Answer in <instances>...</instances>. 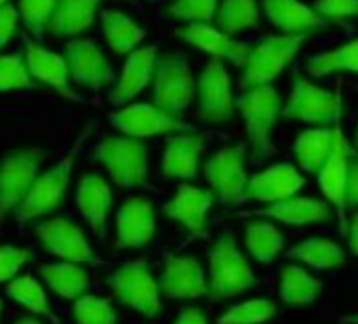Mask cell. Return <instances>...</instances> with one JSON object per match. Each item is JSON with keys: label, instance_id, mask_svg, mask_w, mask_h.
Returning <instances> with one entry per match:
<instances>
[{"label": "cell", "instance_id": "cb8c5ba5", "mask_svg": "<svg viewBox=\"0 0 358 324\" xmlns=\"http://www.w3.org/2000/svg\"><path fill=\"white\" fill-rule=\"evenodd\" d=\"M264 11L282 34H312L329 26L327 20L299 0H264Z\"/></svg>", "mask_w": 358, "mask_h": 324}, {"label": "cell", "instance_id": "74e56055", "mask_svg": "<svg viewBox=\"0 0 358 324\" xmlns=\"http://www.w3.org/2000/svg\"><path fill=\"white\" fill-rule=\"evenodd\" d=\"M74 318L78 324H118V316L112 307V301L95 295L76 297Z\"/></svg>", "mask_w": 358, "mask_h": 324}, {"label": "cell", "instance_id": "4dcf8cb0", "mask_svg": "<svg viewBox=\"0 0 358 324\" xmlns=\"http://www.w3.org/2000/svg\"><path fill=\"white\" fill-rule=\"evenodd\" d=\"M322 293V282L297 265H287L280 276V299L291 305H310Z\"/></svg>", "mask_w": 358, "mask_h": 324}, {"label": "cell", "instance_id": "d6a6232c", "mask_svg": "<svg viewBox=\"0 0 358 324\" xmlns=\"http://www.w3.org/2000/svg\"><path fill=\"white\" fill-rule=\"evenodd\" d=\"M215 24L230 36L255 28L259 24L257 0H222L215 11Z\"/></svg>", "mask_w": 358, "mask_h": 324}, {"label": "cell", "instance_id": "ac0fdd59", "mask_svg": "<svg viewBox=\"0 0 358 324\" xmlns=\"http://www.w3.org/2000/svg\"><path fill=\"white\" fill-rule=\"evenodd\" d=\"M24 47H26V66L32 78H36L38 82L55 89L62 97L76 101V103H85V99L74 93L70 89V72H68V64L66 57L45 49L41 43L30 40L24 36Z\"/></svg>", "mask_w": 358, "mask_h": 324}, {"label": "cell", "instance_id": "7bdbcfd3", "mask_svg": "<svg viewBox=\"0 0 358 324\" xmlns=\"http://www.w3.org/2000/svg\"><path fill=\"white\" fill-rule=\"evenodd\" d=\"M30 251L20 246H0V282H9L28 263Z\"/></svg>", "mask_w": 358, "mask_h": 324}, {"label": "cell", "instance_id": "8992f818", "mask_svg": "<svg viewBox=\"0 0 358 324\" xmlns=\"http://www.w3.org/2000/svg\"><path fill=\"white\" fill-rule=\"evenodd\" d=\"M93 158L103 165L120 188L148 186V147L135 137H106L93 147Z\"/></svg>", "mask_w": 358, "mask_h": 324}, {"label": "cell", "instance_id": "83f0119b", "mask_svg": "<svg viewBox=\"0 0 358 324\" xmlns=\"http://www.w3.org/2000/svg\"><path fill=\"white\" fill-rule=\"evenodd\" d=\"M101 26L106 43L116 55H129L145 38V30L120 11H101Z\"/></svg>", "mask_w": 358, "mask_h": 324}, {"label": "cell", "instance_id": "1f68e13d", "mask_svg": "<svg viewBox=\"0 0 358 324\" xmlns=\"http://www.w3.org/2000/svg\"><path fill=\"white\" fill-rule=\"evenodd\" d=\"M306 72L312 78H322L333 72L358 74V38L341 45L333 51H324V53L310 57L306 64Z\"/></svg>", "mask_w": 358, "mask_h": 324}, {"label": "cell", "instance_id": "7c38bea8", "mask_svg": "<svg viewBox=\"0 0 358 324\" xmlns=\"http://www.w3.org/2000/svg\"><path fill=\"white\" fill-rule=\"evenodd\" d=\"M199 118L205 122H230L236 114L230 74L220 59H211L196 82Z\"/></svg>", "mask_w": 358, "mask_h": 324}, {"label": "cell", "instance_id": "f35d334b", "mask_svg": "<svg viewBox=\"0 0 358 324\" xmlns=\"http://www.w3.org/2000/svg\"><path fill=\"white\" fill-rule=\"evenodd\" d=\"M34 78L28 72L26 59L20 53L0 55V93L32 89Z\"/></svg>", "mask_w": 358, "mask_h": 324}, {"label": "cell", "instance_id": "e575fe53", "mask_svg": "<svg viewBox=\"0 0 358 324\" xmlns=\"http://www.w3.org/2000/svg\"><path fill=\"white\" fill-rule=\"evenodd\" d=\"M245 244H247V251L251 253V257H255L259 263H272L280 255V251L285 246V238L272 223L253 221L247 226Z\"/></svg>", "mask_w": 358, "mask_h": 324}, {"label": "cell", "instance_id": "7402d4cb", "mask_svg": "<svg viewBox=\"0 0 358 324\" xmlns=\"http://www.w3.org/2000/svg\"><path fill=\"white\" fill-rule=\"evenodd\" d=\"M215 202V194L190 184H182L177 194L162 207L164 215L182 223L192 236H205L207 215Z\"/></svg>", "mask_w": 358, "mask_h": 324}, {"label": "cell", "instance_id": "d6986e66", "mask_svg": "<svg viewBox=\"0 0 358 324\" xmlns=\"http://www.w3.org/2000/svg\"><path fill=\"white\" fill-rule=\"evenodd\" d=\"M158 288L171 299H199L201 295H207L209 284L196 257L169 255Z\"/></svg>", "mask_w": 358, "mask_h": 324}, {"label": "cell", "instance_id": "603a6c76", "mask_svg": "<svg viewBox=\"0 0 358 324\" xmlns=\"http://www.w3.org/2000/svg\"><path fill=\"white\" fill-rule=\"evenodd\" d=\"M205 137L196 133H173L166 139L162 154V177L166 179H194L199 175Z\"/></svg>", "mask_w": 358, "mask_h": 324}, {"label": "cell", "instance_id": "5bb4252c", "mask_svg": "<svg viewBox=\"0 0 358 324\" xmlns=\"http://www.w3.org/2000/svg\"><path fill=\"white\" fill-rule=\"evenodd\" d=\"M66 64L70 78L89 91H99L116 82V70L106 59L95 40H70L66 45Z\"/></svg>", "mask_w": 358, "mask_h": 324}, {"label": "cell", "instance_id": "8d00e7d4", "mask_svg": "<svg viewBox=\"0 0 358 324\" xmlns=\"http://www.w3.org/2000/svg\"><path fill=\"white\" fill-rule=\"evenodd\" d=\"M276 316V305L268 299H251L238 305H232L217 324H264Z\"/></svg>", "mask_w": 358, "mask_h": 324}, {"label": "cell", "instance_id": "ee69618b", "mask_svg": "<svg viewBox=\"0 0 358 324\" xmlns=\"http://www.w3.org/2000/svg\"><path fill=\"white\" fill-rule=\"evenodd\" d=\"M17 20H20V11L13 5L7 3L5 7H0V51L13 38L17 30Z\"/></svg>", "mask_w": 358, "mask_h": 324}, {"label": "cell", "instance_id": "816d5d0a", "mask_svg": "<svg viewBox=\"0 0 358 324\" xmlns=\"http://www.w3.org/2000/svg\"><path fill=\"white\" fill-rule=\"evenodd\" d=\"M356 147H358V131H356Z\"/></svg>", "mask_w": 358, "mask_h": 324}, {"label": "cell", "instance_id": "9a60e30c", "mask_svg": "<svg viewBox=\"0 0 358 324\" xmlns=\"http://www.w3.org/2000/svg\"><path fill=\"white\" fill-rule=\"evenodd\" d=\"M36 236L43 242L45 251L59 259H66L72 263H97L87 236L70 219L55 217V219L43 221L36 226Z\"/></svg>", "mask_w": 358, "mask_h": 324}, {"label": "cell", "instance_id": "3957f363", "mask_svg": "<svg viewBox=\"0 0 358 324\" xmlns=\"http://www.w3.org/2000/svg\"><path fill=\"white\" fill-rule=\"evenodd\" d=\"M236 108L245 120L247 137L253 149V160L268 158L274 152L272 131L282 110L278 91L272 84L247 89V93H243L236 99Z\"/></svg>", "mask_w": 358, "mask_h": 324}, {"label": "cell", "instance_id": "836d02e7", "mask_svg": "<svg viewBox=\"0 0 358 324\" xmlns=\"http://www.w3.org/2000/svg\"><path fill=\"white\" fill-rule=\"evenodd\" d=\"M287 257L303 261L316 270H331V267H339L345 263V255H343L341 246L327 238L303 240V242L295 244L293 249H289Z\"/></svg>", "mask_w": 358, "mask_h": 324}, {"label": "cell", "instance_id": "60d3db41", "mask_svg": "<svg viewBox=\"0 0 358 324\" xmlns=\"http://www.w3.org/2000/svg\"><path fill=\"white\" fill-rule=\"evenodd\" d=\"M217 5H220V0H175L166 9V15L188 22V24H194V22L209 24L211 20H215Z\"/></svg>", "mask_w": 358, "mask_h": 324}, {"label": "cell", "instance_id": "4fadbf2b", "mask_svg": "<svg viewBox=\"0 0 358 324\" xmlns=\"http://www.w3.org/2000/svg\"><path fill=\"white\" fill-rule=\"evenodd\" d=\"M341 114L333 122V143L327 160L318 169V186L324 194V198L335 207L339 217V230L345 236L348 232V219H345V173H348V158H350V145L341 133L339 124Z\"/></svg>", "mask_w": 358, "mask_h": 324}, {"label": "cell", "instance_id": "d4e9b609", "mask_svg": "<svg viewBox=\"0 0 358 324\" xmlns=\"http://www.w3.org/2000/svg\"><path fill=\"white\" fill-rule=\"evenodd\" d=\"M76 205L97 238L106 236V221L114 205L108 182L99 175H85L76 190Z\"/></svg>", "mask_w": 358, "mask_h": 324}, {"label": "cell", "instance_id": "6da1fadb", "mask_svg": "<svg viewBox=\"0 0 358 324\" xmlns=\"http://www.w3.org/2000/svg\"><path fill=\"white\" fill-rule=\"evenodd\" d=\"M93 126H95V122L91 120L80 131V135L74 139L70 152L57 162V165L53 169L45 171L43 175H36L32 188L28 190V194L24 196V200L15 209V219L20 223L32 221L36 217H43V215H49V213H53V211H57L62 207V202L66 198V192H68V186H70V179H72L74 162H76L85 141H89V137L93 133Z\"/></svg>", "mask_w": 358, "mask_h": 324}, {"label": "cell", "instance_id": "f546056e", "mask_svg": "<svg viewBox=\"0 0 358 324\" xmlns=\"http://www.w3.org/2000/svg\"><path fill=\"white\" fill-rule=\"evenodd\" d=\"M333 143V128L318 126V128H308L297 135L295 139V156L299 167L306 173H318L322 162L327 160Z\"/></svg>", "mask_w": 358, "mask_h": 324}, {"label": "cell", "instance_id": "f907efd6", "mask_svg": "<svg viewBox=\"0 0 358 324\" xmlns=\"http://www.w3.org/2000/svg\"><path fill=\"white\" fill-rule=\"evenodd\" d=\"M7 3H9V0H0V7H5Z\"/></svg>", "mask_w": 358, "mask_h": 324}, {"label": "cell", "instance_id": "2e32d148", "mask_svg": "<svg viewBox=\"0 0 358 324\" xmlns=\"http://www.w3.org/2000/svg\"><path fill=\"white\" fill-rule=\"evenodd\" d=\"M177 36L184 43H188L190 47L209 53L213 59L230 61L234 66H245L247 55L251 51V47L247 43H241V40L232 38L230 34L222 32L220 28H213L203 22H194V24L179 28Z\"/></svg>", "mask_w": 358, "mask_h": 324}, {"label": "cell", "instance_id": "ab89813d", "mask_svg": "<svg viewBox=\"0 0 358 324\" xmlns=\"http://www.w3.org/2000/svg\"><path fill=\"white\" fill-rule=\"evenodd\" d=\"M57 0H20V15L34 40H43Z\"/></svg>", "mask_w": 358, "mask_h": 324}, {"label": "cell", "instance_id": "7a4b0ae2", "mask_svg": "<svg viewBox=\"0 0 358 324\" xmlns=\"http://www.w3.org/2000/svg\"><path fill=\"white\" fill-rule=\"evenodd\" d=\"M257 284L255 274L228 230L209 251V295L213 301L230 299Z\"/></svg>", "mask_w": 358, "mask_h": 324}, {"label": "cell", "instance_id": "d590c367", "mask_svg": "<svg viewBox=\"0 0 358 324\" xmlns=\"http://www.w3.org/2000/svg\"><path fill=\"white\" fill-rule=\"evenodd\" d=\"M7 295L13 301H17L20 305L28 307L32 314L47 316V318H53L55 320V316L51 314V307H49V299H47L45 288L32 276H22V278L11 280L9 286H7Z\"/></svg>", "mask_w": 358, "mask_h": 324}, {"label": "cell", "instance_id": "277c9868", "mask_svg": "<svg viewBox=\"0 0 358 324\" xmlns=\"http://www.w3.org/2000/svg\"><path fill=\"white\" fill-rule=\"evenodd\" d=\"M154 105L160 110L184 116L188 105L196 97V82L188 64V57L182 51H169L160 57H156L154 66Z\"/></svg>", "mask_w": 358, "mask_h": 324}, {"label": "cell", "instance_id": "ba28073f", "mask_svg": "<svg viewBox=\"0 0 358 324\" xmlns=\"http://www.w3.org/2000/svg\"><path fill=\"white\" fill-rule=\"evenodd\" d=\"M45 158L47 152L41 147H22L3 158L0 162V223L24 200Z\"/></svg>", "mask_w": 358, "mask_h": 324}, {"label": "cell", "instance_id": "5b68a950", "mask_svg": "<svg viewBox=\"0 0 358 324\" xmlns=\"http://www.w3.org/2000/svg\"><path fill=\"white\" fill-rule=\"evenodd\" d=\"M308 36L310 34H280L262 38L255 47H251L247 55L241 87L253 89L262 84H272V80H276L295 59Z\"/></svg>", "mask_w": 358, "mask_h": 324}, {"label": "cell", "instance_id": "b9f144b4", "mask_svg": "<svg viewBox=\"0 0 358 324\" xmlns=\"http://www.w3.org/2000/svg\"><path fill=\"white\" fill-rule=\"evenodd\" d=\"M314 11L327 22L358 17V0H316Z\"/></svg>", "mask_w": 358, "mask_h": 324}, {"label": "cell", "instance_id": "c3c4849f", "mask_svg": "<svg viewBox=\"0 0 358 324\" xmlns=\"http://www.w3.org/2000/svg\"><path fill=\"white\" fill-rule=\"evenodd\" d=\"M341 324H358V314H352V316H343V318H341Z\"/></svg>", "mask_w": 358, "mask_h": 324}, {"label": "cell", "instance_id": "4316f807", "mask_svg": "<svg viewBox=\"0 0 358 324\" xmlns=\"http://www.w3.org/2000/svg\"><path fill=\"white\" fill-rule=\"evenodd\" d=\"M99 3L101 0H57L47 32L55 38H72L87 32L95 22Z\"/></svg>", "mask_w": 358, "mask_h": 324}, {"label": "cell", "instance_id": "44dd1931", "mask_svg": "<svg viewBox=\"0 0 358 324\" xmlns=\"http://www.w3.org/2000/svg\"><path fill=\"white\" fill-rule=\"evenodd\" d=\"M156 234L154 207L148 198H129L116 215V246L143 249Z\"/></svg>", "mask_w": 358, "mask_h": 324}, {"label": "cell", "instance_id": "f1b7e54d", "mask_svg": "<svg viewBox=\"0 0 358 324\" xmlns=\"http://www.w3.org/2000/svg\"><path fill=\"white\" fill-rule=\"evenodd\" d=\"M41 276L62 299H76L89 288V274L80 267V263L68 261L41 265Z\"/></svg>", "mask_w": 358, "mask_h": 324}, {"label": "cell", "instance_id": "484cf974", "mask_svg": "<svg viewBox=\"0 0 358 324\" xmlns=\"http://www.w3.org/2000/svg\"><path fill=\"white\" fill-rule=\"evenodd\" d=\"M262 217L287 223V226H308V223H322L331 217V207L318 198L308 196H289L285 200L272 202L270 207L255 211Z\"/></svg>", "mask_w": 358, "mask_h": 324}, {"label": "cell", "instance_id": "f5cc1de1", "mask_svg": "<svg viewBox=\"0 0 358 324\" xmlns=\"http://www.w3.org/2000/svg\"><path fill=\"white\" fill-rule=\"evenodd\" d=\"M150 3H158V0H150Z\"/></svg>", "mask_w": 358, "mask_h": 324}, {"label": "cell", "instance_id": "30bf717a", "mask_svg": "<svg viewBox=\"0 0 358 324\" xmlns=\"http://www.w3.org/2000/svg\"><path fill=\"white\" fill-rule=\"evenodd\" d=\"M108 120L122 135L135 139L173 135V133H194V126L188 124L182 116H173L154 103L122 105L120 110L112 112Z\"/></svg>", "mask_w": 358, "mask_h": 324}, {"label": "cell", "instance_id": "681fc988", "mask_svg": "<svg viewBox=\"0 0 358 324\" xmlns=\"http://www.w3.org/2000/svg\"><path fill=\"white\" fill-rule=\"evenodd\" d=\"M15 324H43V322L36 320V318H22V320H17Z\"/></svg>", "mask_w": 358, "mask_h": 324}, {"label": "cell", "instance_id": "bcb514c9", "mask_svg": "<svg viewBox=\"0 0 358 324\" xmlns=\"http://www.w3.org/2000/svg\"><path fill=\"white\" fill-rule=\"evenodd\" d=\"M173 324H209V320L205 318V314L196 307H184L177 314Z\"/></svg>", "mask_w": 358, "mask_h": 324}, {"label": "cell", "instance_id": "52a82bcc", "mask_svg": "<svg viewBox=\"0 0 358 324\" xmlns=\"http://www.w3.org/2000/svg\"><path fill=\"white\" fill-rule=\"evenodd\" d=\"M112 295L127 307L139 311L145 318H154L162 311L160 288L154 280L148 261H127L108 280Z\"/></svg>", "mask_w": 358, "mask_h": 324}, {"label": "cell", "instance_id": "8fae6325", "mask_svg": "<svg viewBox=\"0 0 358 324\" xmlns=\"http://www.w3.org/2000/svg\"><path fill=\"white\" fill-rule=\"evenodd\" d=\"M247 145L238 143L232 147L220 149L205 162V177L220 202L224 205H238L243 192L247 188L249 175L245 167Z\"/></svg>", "mask_w": 358, "mask_h": 324}, {"label": "cell", "instance_id": "e0dca14e", "mask_svg": "<svg viewBox=\"0 0 358 324\" xmlns=\"http://www.w3.org/2000/svg\"><path fill=\"white\" fill-rule=\"evenodd\" d=\"M306 186V179L299 175V171L291 162H280L253 177H249L247 188L243 192L241 202L247 200H259V202H278L289 196H295Z\"/></svg>", "mask_w": 358, "mask_h": 324}, {"label": "cell", "instance_id": "7dc6e473", "mask_svg": "<svg viewBox=\"0 0 358 324\" xmlns=\"http://www.w3.org/2000/svg\"><path fill=\"white\" fill-rule=\"evenodd\" d=\"M345 236H348V242H350V251L358 257V213L352 217V221H350V228H348Z\"/></svg>", "mask_w": 358, "mask_h": 324}, {"label": "cell", "instance_id": "9c48e42d", "mask_svg": "<svg viewBox=\"0 0 358 324\" xmlns=\"http://www.w3.org/2000/svg\"><path fill=\"white\" fill-rule=\"evenodd\" d=\"M282 118L314 126H329L341 114V95L316 87L301 74H295L287 105L280 110Z\"/></svg>", "mask_w": 358, "mask_h": 324}, {"label": "cell", "instance_id": "f6af8a7d", "mask_svg": "<svg viewBox=\"0 0 358 324\" xmlns=\"http://www.w3.org/2000/svg\"><path fill=\"white\" fill-rule=\"evenodd\" d=\"M358 207V156L350 154L345 173V209Z\"/></svg>", "mask_w": 358, "mask_h": 324}, {"label": "cell", "instance_id": "ffe728a7", "mask_svg": "<svg viewBox=\"0 0 358 324\" xmlns=\"http://www.w3.org/2000/svg\"><path fill=\"white\" fill-rule=\"evenodd\" d=\"M156 57H158L156 45L141 47V49H135L129 53V57L122 66L120 78H116L112 91L108 93V101L114 108L127 105L131 99H135L150 84L152 74H154V66H156Z\"/></svg>", "mask_w": 358, "mask_h": 324}]
</instances>
